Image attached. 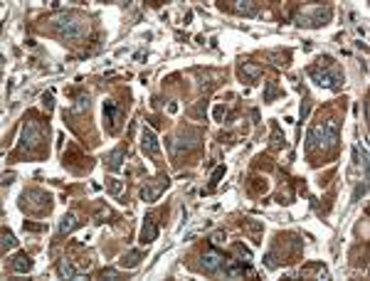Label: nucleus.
Instances as JSON below:
<instances>
[{
    "instance_id": "17",
    "label": "nucleus",
    "mask_w": 370,
    "mask_h": 281,
    "mask_svg": "<svg viewBox=\"0 0 370 281\" xmlns=\"http://www.w3.org/2000/svg\"><path fill=\"white\" fill-rule=\"evenodd\" d=\"M235 252L240 254V259H237V262H247V264L252 262V252H249L244 244H240V242H237V244H235Z\"/></svg>"
},
{
    "instance_id": "14",
    "label": "nucleus",
    "mask_w": 370,
    "mask_h": 281,
    "mask_svg": "<svg viewBox=\"0 0 370 281\" xmlns=\"http://www.w3.org/2000/svg\"><path fill=\"white\" fill-rule=\"evenodd\" d=\"M13 269H15V271H20V274H25V271H30V269H32V259H30L27 254H18V257H15V262H13Z\"/></svg>"
},
{
    "instance_id": "15",
    "label": "nucleus",
    "mask_w": 370,
    "mask_h": 281,
    "mask_svg": "<svg viewBox=\"0 0 370 281\" xmlns=\"http://www.w3.org/2000/svg\"><path fill=\"white\" fill-rule=\"evenodd\" d=\"M232 10L242 13V15H257V5H252V3H235Z\"/></svg>"
},
{
    "instance_id": "12",
    "label": "nucleus",
    "mask_w": 370,
    "mask_h": 281,
    "mask_svg": "<svg viewBox=\"0 0 370 281\" xmlns=\"http://www.w3.org/2000/svg\"><path fill=\"white\" fill-rule=\"evenodd\" d=\"M77 227H79V220L74 217V215H64L62 222H59V232H62V234H69V232H74Z\"/></svg>"
},
{
    "instance_id": "5",
    "label": "nucleus",
    "mask_w": 370,
    "mask_h": 281,
    "mask_svg": "<svg viewBox=\"0 0 370 281\" xmlns=\"http://www.w3.org/2000/svg\"><path fill=\"white\" fill-rule=\"evenodd\" d=\"M166 187H168V175H161V178H156V183L146 185V187L141 190V197L146 200V203H156Z\"/></svg>"
},
{
    "instance_id": "6",
    "label": "nucleus",
    "mask_w": 370,
    "mask_h": 281,
    "mask_svg": "<svg viewBox=\"0 0 370 281\" xmlns=\"http://www.w3.org/2000/svg\"><path fill=\"white\" fill-rule=\"evenodd\" d=\"M141 148H143L146 155H151V158L161 155V143H158V138H156V133L151 129H143V133H141Z\"/></svg>"
},
{
    "instance_id": "1",
    "label": "nucleus",
    "mask_w": 370,
    "mask_h": 281,
    "mask_svg": "<svg viewBox=\"0 0 370 281\" xmlns=\"http://www.w3.org/2000/svg\"><path fill=\"white\" fill-rule=\"evenodd\" d=\"M338 143V124L333 121H323V124H316L311 131H309V138H306V150L314 153V150H328Z\"/></svg>"
},
{
    "instance_id": "2",
    "label": "nucleus",
    "mask_w": 370,
    "mask_h": 281,
    "mask_svg": "<svg viewBox=\"0 0 370 281\" xmlns=\"http://www.w3.org/2000/svg\"><path fill=\"white\" fill-rule=\"evenodd\" d=\"M309 74H311V79H314L318 87H326V89H341L343 74H341L338 64L333 62L331 57H323V59H318V64L309 67Z\"/></svg>"
},
{
    "instance_id": "10",
    "label": "nucleus",
    "mask_w": 370,
    "mask_h": 281,
    "mask_svg": "<svg viewBox=\"0 0 370 281\" xmlns=\"http://www.w3.org/2000/svg\"><path fill=\"white\" fill-rule=\"evenodd\" d=\"M59 274L64 276V279H82L84 274H82V269H77L69 259H64L62 264H59Z\"/></svg>"
},
{
    "instance_id": "8",
    "label": "nucleus",
    "mask_w": 370,
    "mask_h": 281,
    "mask_svg": "<svg viewBox=\"0 0 370 281\" xmlns=\"http://www.w3.org/2000/svg\"><path fill=\"white\" fill-rule=\"evenodd\" d=\"M156 237H158L156 217H153V215H148V217H146V222H143V229H141V244H151V242H156Z\"/></svg>"
},
{
    "instance_id": "3",
    "label": "nucleus",
    "mask_w": 370,
    "mask_h": 281,
    "mask_svg": "<svg viewBox=\"0 0 370 281\" xmlns=\"http://www.w3.org/2000/svg\"><path fill=\"white\" fill-rule=\"evenodd\" d=\"M55 30H57L62 37H67V39H79V37L84 35V25H82L77 18H72V15L59 18V20L55 22Z\"/></svg>"
},
{
    "instance_id": "4",
    "label": "nucleus",
    "mask_w": 370,
    "mask_h": 281,
    "mask_svg": "<svg viewBox=\"0 0 370 281\" xmlns=\"http://www.w3.org/2000/svg\"><path fill=\"white\" fill-rule=\"evenodd\" d=\"M40 141H42V129L37 126L35 121H27L25 124V129H22V141H20V148L25 150H32L35 146H40Z\"/></svg>"
},
{
    "instance_id": "21",
    "label": "nucleus",
    "mask_w": 370,
    "mask_h": 281,
    "mask_svg": "<svg viewBox=\"0 0 370 281\" xmlns=\"http://www.w3.org/2000/svg\"><path fill=\"white\" fill-rule=\"evenodd\" d=\"M277 94H279V87H277L274 82H269V87H267V96H264V99H267V101H272Z\"/></svg>"
},
{
    "instance_id": "20",
    "label": "nucleus",
    "mask_w": 370,
    "mask_h": 281,
    "mask_svg": "<svg viewBox=\"0 0 370 281\" xmlns=\"http://www.w3.org/2000/svg\"><path fill=\"white\" fill-rule=\"evenodd\" d=\"M109 190L114 192V195H121V190H124V183H121V180H111V183H109Z\"/></svg>"
},
{
    "instance_id": "9",
    "label": "nucleus",
    "mask_w": 370,
    "mask_h": 281,
    "mask_svg": "<svg viewBox=\"0 0 370 281\" xmlns=\"http://www.w3.org/2000/svg\"><path fill=\"white\" fill-rule=\"evenodd\" d=\"M104 116H106V121H109V131L114 133L119 129V121H121V109L114 104V101H106L104 104Z\"/></svg>"
},
{
    "instance_id": "13",
    "label": "nucleus",
    "mask_w": 370,
    "mask_h": 281,
    "mask_svg": "<svg viewBox=\"0 0 370 281\" xmlns=\"http://www.w3.org/2000/svg\"><path fill=\"white\" fill-rule=\"evenodd\" d=\"M141 259H143V254H141V252H129V254H124V257H121L119 266H124V269L129 266V269H131V266H138V264H141Z\"/></svg>"
},
{
    "instance_id": "19",
    "label": "nucleus",
    "mask_w": 370,
    "mask_h": 281,
    "mask_svg": "<svg viewBox=\"0 0 370 281\" xmlns=\"http://www.w3.org/2000/svg\"><path fill=\"white\" fill-rule=\"evenodd\" d=\"M225 242H227V234H225V232H215V234H212V244H215V247L225 244Z\"/></svg>"
},
{
    "instance_id": "18",
    "label": "nucleus",
    "mask_w": 370,
    "mask_h": 281,
    "mask_svg": "<svg viewBox=\"0 0 370 281\" xmlns=\"http://www.w3.org/2000/svg\"><path fill=\"white\" fill-rule=\"evenodd\" d=\"M222 175H225V166H220V168L212 173V178H210V187H207V190H212V187L220 183V178H222Z\"/></svg>"
},
{
    "instance_id": "16",
    "label": "nucleus",
    "mask_w": 370,
    "mask_h": 281,
    "mask_svg": "<svg viewBox=\"0 0 370 281\" xmlns=\"http://www.w3.org/2000/svg\"><path fill=\"white\" fill-rule=\"evenodd\" d=\"M15 244H18V239H15V237H13L8 229H3V254H5L8 249H13Z\"/></svg>"
},
{
    "instance_id": "7",
    "label": "nucleus",
    "mask_w": 370,
    "mask_h": 281,
    "mask_svg": "<svg viewBox=\"0 0 370 281\" xmlns=\"http://www.w3.org/2000/svg\"><path fill=\"white\" fill-rule=\"evenodd\" d=\"M203 269L207 274H220V271H225V257H222L220 252L210 249L205 257H203Z\"/></svg>"
},
{
    "instance_id": "11",
    "label": "nucleus",
    "mask_w": 370,
    "mask_h": 281,
    "mask_svg": "<svg viewBox=\"0 0 370 281\" xmlns=\"http://www.w3.org/2000/svg\"><path fill=\"white\" fill-rule=\"evenodd\" d=\"M124 155H126V150H124V148L111 150V153H109V158H106V160H109L106 166H109L111 170H119V168H121V160H124Z\"/></svg>"
},
{
    "instance_id": "23",
    "label": "nucleus",
    "mask_w": 370,
    "mask_h": 281,
    "mask_svg": "<svg viewBox=\"0 0 370 281\" xmlns=\"http://www.w3.org/2000/svg\"><path fill=\"white\" fill-rule=\"evenodd\" d=\"M101 276H104V279H106V276H109V279H116L119 274H116L114 269H104V271H101Z\"/></svg>"
},
{
    "instance_id": "22",
    "label": "nucleus",
    "mask_w": 370,
    "mask_h": 281,
    "mask_svg": "<svg viewBox=\"0 0 370 281\" xmlns=\"http://www.w3.org/2000/svg\"><path fill=\"white\" fill-rule=\"evenodd\" d=\"M25 229H30V232H42L45 227H42V225H32V222H25Z\"/></svg>"
}]
</instances>
